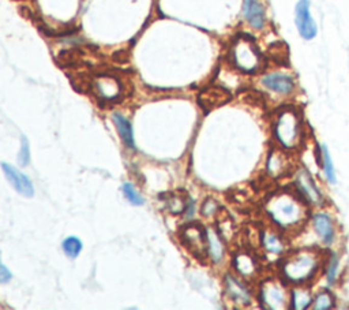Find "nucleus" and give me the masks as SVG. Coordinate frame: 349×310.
<instances>
[{"instance_id":"f257e3e1","label":"nucleus","mask_w":349,"mask_h":310,"mask_svg":"<svg viewBox=\"0 0 349 310\" xmlns=\"http://www.w3.org/2000/svg\"><path fill=\"white\" fill-rule=\"evenodd\" d=\"M265 213L280 231H299L310 219V206L295 190H280L267 198Z\"/></svg>"},{"instance_id":"f03ea898","label":"nucleus","mask_w":349,"mask_h":310,"mask_svg":"<svg viewBox=\"0 0 349 310\" xmlns=\"http://www.w3.org/2000/svg\"><path fill=\"white\" fill-rule=\"evenodd\" d=\"M325 253L319 247L295 249L280 263V275L287 284H311L323 271Z\"/></svg>"},{"instance_id":"7ed1b4c3","label":"nucleus","mask_w":349,"mask_h":310,"mask_svg":"<svg viewBox=\"0 0 349 310\" xmlns=\"http://www.w3.org/2000/svg\"><path fill=\"white\" fill-rule=\"evenodd\" d=\"M273 138L277 147L289 153L297 152L303 147L306 130L299 109L288 105L276 113L273 121Z\"/></svg>"},{"instance_id":"20e7f679","label":"nucleus","mask_w":349,"mask_h":310,"mask_svg":"<svg viewBox=\"0 0 349 310\" xmlns=\"http://www.w3.org/2000/svg\"><path fill=\"white\" fill-rule=\"evenodd\" d=\"M231 59L233 66L245 74H254L262 67L261 52L248 36H240L235 40L231 48Z\"/></svg>"},{"instance_id":"39448f33","label":"nucleus","mask_w":349,"mask_h":310,"mask_svg":"<svg viewBox=\"0 0 349 310\" xmlns=\"http://www.w3.org/2000/svg\"><path fill=\"white\" fill-rule=\"evenodd\" d=\"M293 187L300 198L310 208H323L326 204L323 190L316 183L315 178L312 176L310 170L306 167H297L293 171Z\"/></svg>"},{"instance_id":"423d86ee","label":"nucleus","mask_w":349,"mask_h":310,"mask_svg":"<svg viewBox=\"0 0 349 310\" xmlns=\"http://www.w3.org/2000/svg\"><path fill=\"white\" fill-rule=\"evenodd\" d=\"M289 295L291 291L283 279H266L259 285L258 299L265 309L283 310L289 309Z\"/></svg>"},{"instance_id":"0eeeda50","label":"nucleus","mask_w":349,"mask_h":310,"mask_svg":"<svg viewBox=\"0 0 349 310\" xmlns=\"http://www.w3.org/2000/svg\"><path fill=\"white\" fill-rule=\"evenodd\" d=\"M308 222L319 246L329 250L338 238V226L334 216L328 210L319 208V210L310 214Z\"/></svg>"},{"instance_id":"6e6552de","label":"nucleus","mask_w":349,"mask_h":310,"mask_svg":"<svg viewBox=\"0 0 349 310\" xmlns=\"http://www.w3.org/2000/svg\"><path fill=\"white\" fill-rule=\"evenodd\" d=\"M180 241L188 250L198 258L208 257V241H206V228L200 223H191L182 228L179 234Z\"/></svg>"},{"instance_id":"1a4fd4ad","label":"nucleus","mask_w":349,"mask_h":310,"mask_svg":"<svg viewBox=\"0 0 349 310\" xmlns=\"http://www.w3.org/2000/svg\"><path fill=\"white\" fill-rule=\"evenodd\" d=\"M225 295L236 306L247 307L253 303V294L248 285L233 273H227L224 276Z\"/></svg>"},{"instance_id":"9d476101","label":"nucleus","mask_w":349,"mask_h":310,"mask_svg":"<svg viewBox=\"0 0 349 310\" xmlns=\"http://www.w3.org/2000/svg\"><path fill=\"white\" fill-rule=\"evenodd\" d=\"M295 23L297 32L304 40H314L318 34V26L310 13V0H299L295 9Z\"/></svg>"},{"instance_id":"9b49d317","label":"nucleus","mask_w":349,"mask_h":310,"mask_svg":"<svg viewBox=\"0 0 349 310\" xmlns=\"http://www.w3.org/2000/svg\"><path fill=\"white\" fill-rule=\"evenodd\" d=\"M292 171V163L289 159V152L284 151L280 147L273 148L266 159V174L273 179H279L288 175Z\"/></svg>"},{"instance_id":"f8f14e48","label":"nucleus","mask_w":349,"mask_h":310,"mask_svg":"<svg viewBox=\"0 0 349 310\" xmlns=\"http://www.w3.org/2000/svg\"><path fill=\"white\" fill-rule=\"evenodd\" d=\"M262 85L280 96H291L296 90L295 77L287 73H271L261 80Z\"/></svg>"},{"instance_id":"ddd939ff","label":"nucleus","mask_w":349,"mask_h":310,"mask_svg":"<svg viewBox=\"0 0 349 310\" xmlns=\"http://www.w3.org/2000/svg\"><path fill=\"white\" fill-rule=\"evenodd\" d=\"M262 249L270 256H283L287 253V242L277 227H265L259 234Z\"/></svg>"},{"instance_id":"4468645a","label":"nucleus","mask_w":349,"mask_h":310,"mask_svg":"<svg viewBox=\"0 0 349 310\" xmlns=\"http://www.w3.org/2000/svg\"><path fill=\"white\" fill-rule=\"evenodd\" d=\"M2 168H3V172H5L6 178L10 182V184L17 190L18 193L23 196V197H33L34 187L32 180L29 179V176L25 175L23 172H21L18 168H15L9 163L2 164Z\"/></svg>"},{"instance_id":"2eb2a0df","label":"nucleus","mask_w":349,"mask_h":310,"mask_svg":"<svg viewBox=\"0 0 349 310\" xmlns=\"http://www.w3.org/2000/svg\"><path fill=\"white\" fill-rule=\"evenodd\" d=\"M229 100H231V93L221 86H212V88L205 89L198 97V103L205 111L221 107V105L227 104Z\"/></svg>"},{"instance_id":"dca6fc26","label":"nucleus","mask_w":349,"mask_h":310,"mask_svg":"<svg viewBox=\"0 0 349 310\" xmlns=\"http://www.w3.org/2000/svg\"><path fill=\"white\" fill-rule=\"evenodd\" d=\"M206 241H208V258L213 264H221L225 258L224 236L218 230L206 227Z\"/></svg>"},{"instance_id":"f3484780","label":"nucleus","mask_w":349,"mask_h":310,"mask_svg":"<svg viewBox=\"0 0 349 310\" xmlns=\"http://www.w3.org/2000/svg\"><path fill=\"white\" fill-rule=\"evenodd\" d=\"M341 269H342V257H341L340 253L329 249L328 256L325 257L323 265L325 280H326L328 287L336 285L337 281L340 280L341 272H342Z\"/></svg>"},{"instance_id":"a211bd4d","label":"nucleus","mask_w":349,"mask_h":310,"mask_svg":"<svg viewBox=\"0 0 349 310\" xmlns=\"http://www.w3.org/2000/svg\"><path fill=\"white\" fill-rule=\"evenodd\" d=\"M233 267L236 269V272L245 279L255 277L259 273V263L251 253L245 250L239 252L233 257Z\"/></svg>"},{"instance_id":"6ab92c4d","label":"nucleus","mask_w":349,"mask_h":310,"mask_svg":"<svg viewBox=\"0 0 349 310\" xmlns=\"http://www.w3.org/2000/svg\"><path fill=\"white\" fill-rule=\"evenodd\" d=\"M94 89L100 99L107 101H112L120 96L121 84L115 77L101 76L94 82Z\"/></svg>"},{"instance_id":"aec40b11","label":"nucleus","mask_w":349,"mask_h":310,"mask_svg":"<svg viewBox=\"0 0 349 310\" xmlns=\"http://www.w3.org/2000/svg\"><path fill=\"white\" fill-rule=\"evenodd\" d=\"M314 294L310 289V284L293 285L289 295V309L307 310L312 306Z\"/></svg>"},{"instance_id":"412c9836","label":"nucleus","mask_w":349,"mask_h":310,"mask_svg":"<svg viewBox=\"0 0 349 310\" xmlns=\"http://www.w3.org/2000/svg\"><path fill=\"white\" fill-rule=\"evenodd\" d=\"M244 17L254 29H262L266 23V11L258 0H245Z\"/></svg>"},{"instance_id":"4be33fe9","label":"nucleus","mask_w":349,"mask_h":310,"mask_svg":"<svg viewBox=\"0 0 349 310\" xmlns=\"http://www.w3.org/2000/svg\"><path fill=\"white\" fill-rule=\"evenodd\" d=\"M112 121L113 123H115V126H116L117 134L120 135L123 144H124L129 149H135V144H134V131L131 123L119 112L113 113Z\"/></svg>"},{"instance_id":"5701e85b","label":"nucleus","mask_w":349,"mask_h":310,"mask_svg":"<svg viewBox=\"0 0 349 310\" xmlns=\"http://www.w3.org/2000/svg\"><path fill=\"white\" fill-rule=\"evenodd\" d=\"M319 167L323 172L325 180L329 184H337V174L334 164H333V159L330 152H329L328 145H320V160H319Z\"/></svg>"},{"instance_id":"b1692460","label":"nucleus","mask_w":349,"mask_h":310,"mask_svg":"<svg viewBox=\"0 0 349 310\" xmlns=\"http://www.w3.org/2000/svg\"><path fill=\"white\" fill-rule=\"evenodd\" d=\"M336 307V297L332 290L322 289L314 294L311 309L314 310H332Z\"/></svg>"},{"instance_id":"393cba45","label":"nucleus","mask_w":349,"mask_h":310,"mask_svg":"<svg viewBox=\"0 0 349 310\" xmlns=\"http://www.w3.org/2000/svg\"><path fill=\"white\" fill-rule=\"evenodd\" d=\"M188 202H190V198H187V196H182L179 193H170L165 198L166 209L169 210L172 214L186 213Z\"/></svg>"},{"instance_id":"a878e982","label":"nucleus","mask_w":349,"mask_h":310,"mask_svg":"<svg viewBox=\"0 0 349 310\" xmlns=\"http://www.w3.org/2000/svg\"><path fill=\"white\" fill-rule=\"evenodd\" d=\"M62 247L63 252H64V254H66L68 258H77V257L81 254V252H82L83 245L82 241L79 238H77V236H68V238H66L63 241Z\"/></svg>"},{"instance_id":"bb28decb","label":"nucleus","mask_w":349,"mask_h":310,"mask_svg":"<svg viewBox=\"0 0 349 310\" xmlns=\"http://www.w3.org/2000/svg\"><path fill=\"white\" fill-rule=\"evenodd\" d=\"M121 190H123V194H124V197L127 198V201H129L130 204H133V205H135V206L143 205V204H145L143 197H142L141 194L138 193L137 189H135V187H134L133 184L130 183V182L123 183Z\"/></svg>"},{"instance_id":"cd10ccee","label":"nucleus","mask_w":349,"mask_h":310,"mask_svg":"<svg viewBox=\"0 0 349 310\" xmlns=\"http://www.w3.org/2000/svg\"><path fill=\"white\" fill-rule=\"evenodd\" d=\"M218 210H220V204L212 197L206 198L204 204L201 205V214L204 218H212V216L217 214Z\"/></svg>"},{"instance_id":"c85d7f7f","label":"nucleus","mask_w":349,"mask_h":310,"mask_svg":"<svg viewBox=\"0 0 349 310\" xmlns=\"http://www.w3.org/2000/svg\"><path fill=\"white\" fill-rule=\"evenodd\" d=\"M18 161L21 164L22 167H26L29 165L30 163V145L29 139L26 138L25 135L21 137V151L18 153Z\"/></svg>"},{"instance_id":"c756f323","label":"nucleus","mask_w":349,"mask_h":310,"mask_svg":"<svg viewBox=\"0 0 349 310\" xmlns=\"http://www.w3.org/2000/svg\"><path fill=\"white\" fill-rule=\"evenodd\" d=\"M11 279H13V275H11V272L9 271V268H7L5 264L0 265V281H2L3 284H6V283H9Z\"/></svg>"}]
</instances>
